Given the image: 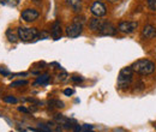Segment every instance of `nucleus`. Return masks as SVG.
Masks as SVG:
<instances>
[{
    "label": "nucleus",
    "instance_id": "obj_8",
    "mask_svg": "<svg viewBox=\"0 0 156 132\" xmlns=\"http://www.w3.org/2000/svg\"><path fill=\"white\" fill-rule=\"evenodd\" d=\"M156 36V28L151 24H148L144 27V29L142 30V37L144 40H150Z\"/></svg>",
    "mask_w": 156,
    "mask_h": 132
},
{
    "label": "nucleus",
    "instance_id": "obj_27",
    "mask_svg": "<svg viewBox=\"0 0 156 132\" xmlns=\"http://www.w3.org/2000/svg\"><path fill=\"white\" fill-rule=\"evenodd\" d=\"M0 73H4V75H9V71H6V70H2V69H0Z\"/></svg>",
    "mask_w": 156,
    "mask_h": 132
},
{
    "label": "nucleus",
    "instance_id": "obj_10",
    "mask_svg": "<svg viewBox=\"0 0 156 132\" xmlns=\"http://www.w3.org/2000/svg\"><path fill=\"white\" fill-rule=\"evenodd\" d=\"M51 35L54 40H59L61 37V27H60V22L55 20L52 25V30H51Z\"/></svg>",
    "mask_w": 156,
    "mask_h": 132
},
{
    "label": "nucleus",
    "instance_id": "obj_28",
    "mask_svg": "<svg viewBox=\"0 0 156 132\" xmlns=\"http://www.w3.org/2000/svg\"><path fill=\"white\" fill-rule=\"evenodd\" d=\"M108 1H109V2H117L118 0H108Z\"/></svg>",
    "mask_w": 156,
    "mask_h": 132
},
{
    "label": "nucleus",
    "instance_id": "obj_4",
    "mask_svg": "<svg viewBox=\"0 0 156 132\" xmlns=\"http://www.w3.org/2000/svg\"><path fill=\"white\" fill-rule=\"evenodd\" d=\"M96 33L100 34V35H105V36H107V35L108 36H112V35H115L117 29H115V27L112 23L106 22V20H101L100 27H98Z\"/></svg>",
    "mask_w": 156,
    "mask_h": 132
},
{
    "label": "nucleus",
    "instance_id": "obj_15",
    "mask_svg": "<svg viewBox=\"0 0 156 132\" xmlns=\"http://www.w3.org/2000/svg\"><path fill=\"white\" fill-rule=\"evenodd\" d=\"M18 2H20V0H0V4H2L5 6H11V7L17 6Z\"/></svg>",
    "mask_w": 156,
    "mask_h": 132
},
{
    "label": "nucleus",
    "instance_id": "obj_2",
    "mask_svg": "<svg viewBox=\"0 0 156 132\" xmlns=\"http://www.w3.org/2000/svg\"><path fill=\"white\" fill-rule=\"evenodd\" d=\"M132 77H133V70L131 69V66L130 67H124L120 71L119 76H118V85H119V88H121V89L127 88L132 82Z\"/></svg>",
    "mask_w": 156,
    "mask_h": 132
},
{
    "label": "nucleus",
    "instance_id": "obj_22",
    "mask_svg": "<svg viewBox=\"0 0 156 132\" xmlns=\"http://www.w3.org/2000/svg\"><path fill=\"white\" fill-rule=\"evenodd\" d=\"M73 93H75L73 89H65V90H64V94L66 95V96H71Z\"/></svg>",
    "mask_w": 156,
    "mask_h": 132
},
{
    "label": "nucleus",
    "instance_id": "obj_24",
    "mask_svg": "<svg viewBox=\"0 0 156 132\" xmlns=\"http://www.w3.org/2000/svg\"><path fill=\"white\" fill-rule=\"evenodd\" d=\"M72 80H75V82H82L83 78H82V77H78V76H73V77H72Z\"/></svg>",
    "mask_w": 156,
    "mask_h": 132
},
{
    "label": "nucleus",
    "instance_id": "obj_26",
    "mask_svg": "<svg viewBox=\"0 0 156 132\" xmlns=\"http://www.w3.org/2000/svg\"><path fill=\"white\" fill-rule=\"evenodd\" d=\"M18 111H20V112H24V113H29V109H27L25 107H20Z\"/></svg>",
    "mask_w": 156,
    "mask_h": 132
},
{
    "label": "nucleus",
    "instance_id": "obj_13",
    "mask_svg": "<svg viewBox=\"0 0 156 132\" xmlns=\"http://www.w3.org/2000/svg\"><path fill=\"white\" fill-rule=\"evenodd\" d=\"M6 36H7V38H9V41H10V42H13V43H16V42H17V40L20 38L16 34H15V33H13V31H12V30H11V29H9V30L6 31Z\"/></svg>",
    "mask_w": 156,
    "mask_h": 132
},
{
    "label": "nucleus",
    "instance_id": "obj_29",
    "mask_svg": "<svg viewBox=\"0 0 156 132\" xmlns=\"http://www.w3.org/2000/svg\"><path fill=\"white\" fill-rule=\"evenodd\" d=\"M89 132H94V131H89Z\"/></svg>",
    "mask_w": 156,
    "mask_h": 132
},
{
    "label": "nucleus",
    "instance_id": "obj_9",
    "mask_svg": "<svg viewBox=\"0 0 156 132\" xmlns=\"http://www.w3.org/2000/svg\"><path fill=\"white\" fill-rule=\"evenodd\" d=\"M39 17V12L36 10H33V9H27L22 12V18L25 22H33Z\"/></svg>",
    "mask_w": 156,
    "mask_h": 132
},
{
    "label": "nucleus",
    "instance_id": "obj_1",
    "mask_svg": "<svg viewBox=\"0 0 156 132\" xmlns=\"http://www.w3.org/2000/svg\"><path fill=\"white\" fill-rule=\"evenodd\" d=\"M131 69L133 70V72H137L139 75L148 76V75H151L155 71V64L151 60L140 59V60H137V61H135L132 64Z\"/></svg>",
    "mask_w": 156,
    "mask_h": 132
},
{
    "label": "nucleus",
    "instance_id": "obj_17",
    "mask_svg": "<svg viewBox=\"0 0 156 132\" xmlns=\"http://www.w3.org/2000/svg\"><path fill=\"white\" fill-rule=\"evenodd\" d=\"M37 132H52L51 127L48 125H44V124H40L39 129H37Z\"/></svg>",
    "mask_w": 156,
    "mask_h": 132
},
{
    "label": "nucleus",
    "instance_id": "obj_3",
    "mask_svg": "<svg viewBox=\"0 0 156 132\" xmlns=\"http://www.w3.org/2000/svg\"><path fill=\"white\" fill-rule=\"evenodd\" d=\"M18 33V37L23 41V42H33L35 40H37L40 36L37 29L35 28H18L17 30Z\"/></svg>",
    "mask_w": 156,
    "mask_h": 132
},
{
    "label": "nucleus",
    "instance_id": "obj_12",
    "mask_svg": "<svg viewBox=\"0 0 156 132\" xmlns=\"http://www.w3.org/2000/svg\"><path fill=\"white\" fill-rule=\"evenodd\" d=\"M101 20H102V19H98V18H93L91 20H90L89 25H90V29H91L93 31H98Z\"/></svg>",
    "mask_w": 156,
    "mask_h": 132
},
{
    "label": "nucleus",
    "instance_id": "obj_21",
    "mask_svg": "<svg viewBox=\"0 0 156 132\" xmlns=\"http://www.w3.org/2000/svg\"><path fill=\"white\" fill-rule=\"evenodd\" d=\"M148 5L151 10H154V11L156 10V0H148Z\"/></svg>",
    "mask_w": 156,
    "mask_h": 132
},
{
    "label": "nucleus",
    "instance_id": "obj_5",
    "mask_svg": "<svg viewBox=\"0 0 156 132\" xmlns=\"http://www.w3.org/2000/svg\"><path fill=\"white\" fill-rule=\"evenodd\" d=\"M83 31V24L77 23V22H73L71 25H69L66 28V35L70 38H75L78 37Z\"/></svg>",
    "mask_w": 156,
    "mask_h": 132
},
{
    "label": "nucleus",
    "instance_id": "obj_16",
    "mask_svg": "<svg viewBox=\"0 0 156 132\" xmlns=\"http://www.w3.org/2000/svg\"><path fill=\"white\" fill-rule=\"evenodd\" d=\"M49 106L55 107V108H62L64 107V102L60 100H51L49 101Z\"/></svg>",
    "mask_w": 156,
    "mask_h": 132
},
{
    "label": "nucleus",
    "instance_id": "obj_6",
    "mask_svg": "<svg viewBox=\"0 0 156 132\" xmlns=\"http://www.w3.org/2000/svg\"><path fill=\"white\" fill-rule=\"evenodd\" d=\"M137 27H138L137 22H121L118 27V30L124 34H131L136 30Z\"/></svg>",
    "mask_w": 156,
    "mask_h": 132
},
{
    "label": "nucleus",
    "instance_id": "obj_11",
    "mask_svg": "<svg viewBox=\"0 0 156 132\" xmlns=\"http://www.w3.org/2000/svg\"><path fill=\"white\" fill-rule=\"evenodd\" d=\"M66 2L75 12H79L82 9V0H66Z\"/></svg>",
    "mask_w": 156,
    "mask_h": 132
},
{
    "label": "nucleus",
    "instance_id": "obj_25",
    "mask_svg": "<svg viewBox=\"0 0 156 132\" xmlns=\"http://www.w3.org/2000/svg\"><path fill=\"white\" fill-rule=\"evenodd\" d=\"M73 131H75V132H80V131H82V127H80L79 125H75V126H73Z\"/></svg>",
    "mask_w": 156,
    "mask_h": 132
},
{
    "label": "nucleus",
    "instance_id": "obj_19",
    "mask_svg": "<svg viewBox=\"0 0 156 132\" xmlns=\"http://www.w3.org/2000/svg\"><path fill=\"white\" fill-rule=\"evenodd\" d=\"M4 101L7 103H17V98L13 96H6V97H4Z\"/></svg>",
    "mask_w": 156,
    "mask_h": 132
},
{
    "label": "nucleus",
    "instance_id": "obj_7",
    "mask_svg": "<svg viewBox=\"0 0 156 132\" xmlns=\"http://www.w3.org/2000/svg\"><path fill=\"white\" fill-rule=\"evenodd\" d=\"M90 11H91V13L95 16V17H102V16H105L106 15V6L101 2V1H95L93 5H91V7H90Z\"/></svg>",
    "mask_w": 156,
    "mask_h": 132
},
{
    "label": "nucleus",
    "instance_id": "obj_14",
    "mask_svg": "<svg viewBox=\"0 0 156 132\" xmlns=\"http://www.w3.org/2000/svg\"><path fill=\"white\" fill-rule=\"evenodd\" d=\"M49 82V76L48 75H42L37 77V79H36V84H47Z\"/></svg>",
    "mask_w": 156,
    "mask_h": 132
},
{
    "label": "nucleus",
    "instance_id": "obj_20",
    "mask_svg": "<svg viewBox=\"0 0 156 132\" xmlns=\"http://www.w3.org/2000/svg\"><path fill=\"white\" fill-rule=\"evenodd\" d=\"M93 130V125H89V124H85V125H83V127H82V131L83 132H89Z\"/></svg>",
    "mask_w": 156,
    "mask_h": 132
},
{
    "label": "nucleus",
    "instance_id": "obj_18",
    "mask_svg": "<svg viewBox=\"0 0 156 132\" xmlns=\"http://www.w3.org/2000/svg\"><path fill=\"white\" fill-rule=\"evenodd\" d=\"M28 82L27 80H17V82H13L11 83V87L12 88H16V87H20V85H27Z\"/></svg>",
    "mask_w": 156,
    "mask_h": 132
},
{
    "label": "nucleus",
    "instance_id": "obj_23",
    "mask_svg": "<svg viewBox=\"0 0 156 132\" xmlns=\"http://www.w3.org/2000/svg\"><path fill=\"white\" fill-rule=\"evenodd\" d=\"M59 78V80H61V82H62V80H65V79H66V77H67V73H66V72H62V73H61V75H59L58 76Z\"/></svg>",
    "mask_w": 156,
    "mask_h": 132
}]
</instances>
